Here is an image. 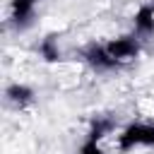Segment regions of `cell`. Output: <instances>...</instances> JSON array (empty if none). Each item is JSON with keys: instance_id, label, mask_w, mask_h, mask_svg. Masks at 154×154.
<instances>
[{"instance_id": "8", "label": "cell", "mask_w": 154, "mask_h": 154, "mask_svg": "<svg viewBox=\"0 0 154 154\" xmlns=\"http://www.w3.org/2000/svg\"><path fill=\"white\" fill-rule=\"evenodd\" d=\"M111 130H113V120H111V118H96V120L91 123V128H89V137H87V140L99 142V140L106 137Z\"/></svg>"}, {"instance_id": "6", "label": "cell", "mask_w": 154, "mask_h": 154, "mask_svg": "<svg viewBox=\"0 0 154 154\" xmlns=\"http://www.w3.org/2000/svg\"><path fill=\"white\" fill-rule=\"evenodd\" d=\"M135 29L140 34H154V5H142L135 12Z\"/></svg>"}, {"instance_id": "10", "label": "cell", "mask_w": 154, "mask_h": 154, "mask_svg": "<svg viewBox=\"0 0 154 154\" xmlns=\"http://www.w3.org/2000/svg\"><path fill=\"white\" fill-rule=\"evenodd\" d=\"M34 2H36V0H34Z\"/></svg>"}, {"instance_id": "1", "label": "cell", "mask_w": 154, "mask_h": 154, "mask_svg": "<svg viewBox=\"0 0 154 154\" xmlns=\"http://www.w3.org/2000/svg\"><path fill=\"white\" fill-rule=\"evenodd\" d=\"M120 152H130L135 147H154V125L152 123H130L118 135Z\"/></svg>"}, {"instance_id": "7", "label": "cell", "mask_w": 154, "mask_h": 154, "mask_svg": "<svg viewBox=\"0 0 154 154\" xmlns=\"http://www.w3.org/2000/svg\"><path fill=\"white\" fill-rule=\"evenodd\" d=\"M38 53H41V58H43L46 63H55V60H60V48H58L55 36H46V38L41 41V46H38Z\"/></svg>"}, {"instance_id": "4", "label": "cell", "mask_w": 154, "mask_h": 154, "mask_svg": "<svg viewBox=\"0 0 154 154\" xmlns=\"http://www.w3.org/2000/svg\"><path fill=\"white\" fill-rule=\"evenodd\" d=\"M5 96H7V101L10 103H14V106H26V103H31L34 101V89L31 87H26V84H19V82H14V84H10L7 89H5Z\"/></svg>"}, {"instance_id": "3", "label": "cell", "mask_w": 154, "mask_h": 154, "mask_svg": "<svg viewBox=\"0 0 154 154\" xmlns=\"http://www.w3.org/2000/svg\"><path fill=\"white\" fill-rule=\"evenodd\" d=\"M84 58H87V63H89L94 70H113V67L120 65V63L106 51V46H96V43L84 51Z\"/></svg>"}, {"instance_id": "2", "label": "cell", "mask_w": 154, "mask_h": 154, "mask_svg": "<svg viewBox=\"0 0 154 154\" xmlns=\"http://www.w3.org/2000/svg\"><path fill=\"white\" fill-rule=\"evenodd\" d=\"M106 51L118 63H123V60H130V58H135L140 53V41L135 36H118V38H113V41L106 43Z\"/></svg>"}, {"instance_id": "5", "label": "cell", "mask_w": 154, "mask_h": 154, "mask_svg": "<svg viewBox=\"0 0 154 154\" xmlns=\"http://www.w3.org/2000/svg\"><path fill=\"white\" fill-rule=\"evenodd\" d=\"M34 17V0H12V22L17 26H26Z\"/></svg>"}, {"instance_id": "9", "label": "cell", "mask_w": 154, "mask_h": 154, "mask_svg": "<svg viewBox=\"0 0 154 154\" xmlns=\"http://www.w3.org/2000/svg\"><path fill=\"white\" fill-rule=\"evenodd\" d=\"M77 154H103V149L99 147V142H94V140H87L82 147H79V152Z\"/></svg>"}]
</instances>
